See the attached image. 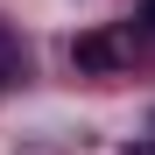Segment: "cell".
Here are the masks:
<instances>
[{
	"mask_svg": "<svg viewBox=\"0 0 155 155\" xmlns=\"http://www.w3.org/2000/svg\"><path fill=\"white\" fill-rule=\"evenodd\" d=\"M141 42H148V35L134 28V21H113V28L78 35V42H71V64L85 71V78H113V71H127V64L141 57Z\"/></svg>",
	"mask_w": 155,
	"mask_h": 155,
	"instance_id": "obj_1",
	"label": "cell"
},
{
	"mask_svg": "<svg viewBox=\"0 0 155 155\" xmlns=\"http://www.w3.org/2000/svg\"><path fill=\"white\" fill-rule=\"evenodd\" d=\"M134 28H141V35H155V0L141 7V21H134Z\"/></svg>",
	"mask_w": 155,
	"mask_h": 155,
	"instance_id": "obj_3",
	"label": "cell"
},
{
	"mask_svg": "<svg viewBox=\"0 0 155 155\" xmlns=\"http://www.w3.org/2000/svg\"><path fill=\"white\" fill-rule=\"evenodd\" d=\"M21 64H28V57H21V35L0 21V85H14V78H21Z\"/></svg>",
	"mask_w": 155,
	"mask_h": 155,
	"instance_id": "obj_2",
	"label": "cell"
},
{
	"mask_svg": "<svg viewBox=\"0 0 155 155\" xmlns=\"http://www.w3.org/2000/svg\"><path fill=\"white\" fill-rule=\"evenodd\" d=\"M127 155H155V141H134V148H127Z\"/></svg>",
	"mask_w": 155,
	"mask_h": 155,
	"instance_id": "obj_4",
	"label": "cell"
}]
</instances>
